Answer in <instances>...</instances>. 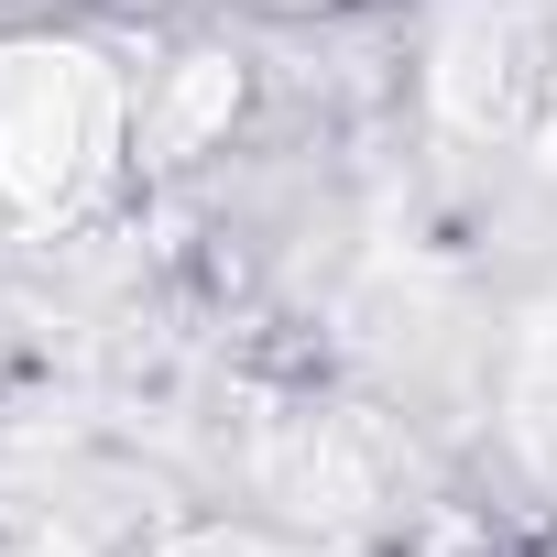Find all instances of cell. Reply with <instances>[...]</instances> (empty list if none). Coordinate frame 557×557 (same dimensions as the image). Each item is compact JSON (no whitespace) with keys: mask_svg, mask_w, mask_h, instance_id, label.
<instances>
[{"mask_svg":"<svg viewBox=\"0 0 557 557\" xmlns=\"http://www.w3.org/2000/svg\"><path fill=\"white\" fill-rule=\"evenodd\" d=\"M132 164V88L88 45H0V208L77 219Z\"/></svg>","mask_w":557,"mask_h":557,"instance_id":"1","label":"cell"},{"mask_svg":"<svg viewBox=\"0 0 557 557\" xmlns=\"http://www.w3.org/2000/svg\"><path fill=\"white\" fill-rule=\"evenodd\" d=\"M230 121H240V66L230 55H175L132 99V164H197V153L230 143Z\"/></svg>","mask_w":557,"mask_h":557,"instance_id":"2","label":"cell"}]
</instances>
